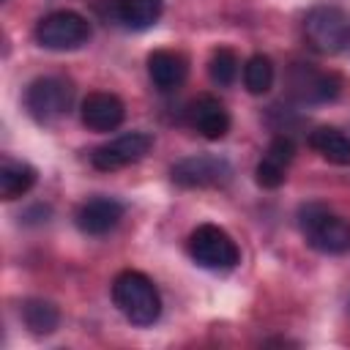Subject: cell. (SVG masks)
Segmentation results:
<instances>
[{"mask_svg":"<svg viewBox=\"0 0 350 350\" xmlns=\"http://www.w3.org/2000/svg\"><path fill=\"white\" fill-rule=\"evenodd\" d=\"M112 301L134 325H153L161 314V295L153 279L142 271H120L112 279Z\"/></svg>","mask_w":350,"mask_h":350,"instance_id":"1","label":"cell"},{"mask_svg":"<svg viewBox=\"0 0 350 350\" xmlns=\"http://www.w3.org/2000/svg\"><path fill=\"white\" fill-rule=\"evenodd\" d=\"M298 224L306 243L320 254H345L350 252V221L328 208L312 202L298 211Z\"/></svg>","mask_w":350,"mask_h":350,"instance_id":"2","label":"cell"},{"mask_svg":"<svg viewBox=\"0 0 350 350\" xmlns=\"http://www.w3.org/2000/svg\"><path fill=\"white\" fill-rule=\"evenodd\" d=\"M304 38L317 55H336L350 44V14L334 3H320L304 16Z\"/></svg>","mask_w":350,"mask_h":350,"instance_id":"3","label":"cell"},{"mask_svg":"<svg viewBox=\"0 0 350 350\" xmlns=\"http://www.w3.org/2000/svg\"><path fill=\"white\" fill-rule=\"evenodd\" d=\"M74 101V88L68 79L46 74V77H36L27 88H25V109L27 115L41 123L49 126L55 120H60Z\"/></svg>","mask_w":350,"mask_h":350,"instance_id":"4","label":"cell"},{"mask_svg":"<svg viewBox=\"0 0 350 350\" xmlns=\"http://www.w3.org/2000/svg\"><path fill=\"white\" fill-rule=\"evenodd\" d=\"M186 249H189L191 260L200 268H208V271H232L238 265V260H241L238 243L219 224L194 227L189 241H186Z\"/></svg>","mask_w":350,"mask_h":350,"instance_id":"5","label":"cell"},{"mask_svg":"<svg viewBox=\"0 0 350 350\" xmlns=\"http://www.w3.org/2000/svg\"><path fill=\"white\" fill-rule=\"evenodd\" d=\"M33 36H36L38 46H44V49L71 52L90 41V22L71 8H60V11H49L46 16H41L36 22Z\"/></svg>","mask_w":350,"mask_h":350,"instance_id":"6","label":"cell"},{"mask_svg":"<svg viewBox=\"0 0 350 350\" xmlns=\"http://www.w3.org/2000/svg\"><path fill=\"white\" fill-rule=\"evenodd\" d=\"M287 96L298 104H325L339 98L345 90V79L334 71L314 68L312 63H293L284 74Z\"/></svg>","mask_w":350,"mask_h":350,"instance_id":"7","label":"cell"},{"mask_svg":"<svg viewBox=\"0 0 350 350\" xmlns=\"http://www.w3.org/2000/svg\"><path fill=\"white\" fill-rule=\"evenodd\" d=\"M170 178L180 189H219L227 186L232 178V164L221 156H186L172 164Z\"/></svg>","mask_w":350,"mask_h":350,"instance_id":"8","label":"cell"},{"mask_svg":"<svg viewBox=\"0 0 350 350\" xmlns=\"http://www.w3.org/2000/svg\"><path fill=\"white\" fill-rule=\"evenodd\" d=\"M150 148H153V137L150 134H145V131H129V134H120V137L98 145L90 153V164L96 170H101V172H112V170L137 164L139 159L148 156Z\"/></svg>","mask_w":350,"mask_h":350,"instance_id":"9","label":"cell"},{"mask_svg":"<svg viewBox=\"0 0 350 350\" xmlns=\"http://www.w3.org/2000/svg\"><path fill=\"white\" fill-rule=\"evenodd\" d=\"M123 213H126L123 202H118L112 197H93L77 208L74 221L85 235H107L109 230H115L120 224Z\"/></svg>","mask_w":350,"mask_h":350,"instance_id":"10","label":"cell"},{"mask_svg":"<svg viewBox=\"0 0 350 350\" xmlns=\"http://www.w3.org/2000/svg\"><path fill=\"white\" fill-rule=\"evenodd\" d=\"M79 118L90 131H115L123 118H126V107L115 93H88L82 107H79Z\"/></svg>","mask_w":350,"mask_h":350,"instance_id":"11","label":"cell"},{"mask_svg":"<svg viewBox=\"0 0 350 350\" xmlns=\"http://www.w3.org/2000/svg\"><path fill=\"white\" fill-rule=\"evenodd\" d=\"M148 77L161 93L178 90L189 77V60L175 49H153L148 55Z\"/></svg>","mask_w":350,"mask_h":350,"instance_id":"12","label":"cell"},{"mask_svg":"<svg viewBox=\"0 0 350 350\" xmlns=\"http://www.w3.org/2000/svg\"><path fill=\"white\" fill-rule=\"evenodd\" d=\"M191 126L205 137V139H221L230 131V112L216 96H200L189 107Z\"/></svg>","mask_w":350,"mask_h":350,"instance_id":"13","label":"cell"},{"mask_svg":"<svg viewBox=\"0 0 350 350\" xmlns=\"http://www.w3.org/2000/svg\"><path fill=\"white\" fill-rule=\"evenodd\" d=\"M309 145L328 164L350 167V137L342 134L339 129H334V126H317L314 131H309Z\"/></svg>","mask_w":350,"mask_h":350,"instance_id":"14","label":"cell"},{"mask_svg":"<svg viewBox=\"0 0 350 350\" xmlns=\"http://www.w3.org/2000/svg\"><path fill=\"white\" fill-rule=\"evenodd\" d=\"M164 0H112L115 19L129 30H148L159 22Z\"/></svg>","mask_w":350,"mask_h":350,"instance_id":"15","label":"cell"},{"mask_svg":"<svg viewBox=\"0 0 350 350\" xmlns=\"http://www.w3.org/2000/svg\"><path fill=\"white\" fill-rule=\"evenodd\" d=\"M38 180V172L27 161L16 159H3L0 161V197L3 200H16L25 197Z\"/></svg>","mask_w":350,"mask_h":350,"instance_id":"16","label":"cell"},{"mask_svg":"<svg viewBox=\"0 0 350 350\" xmlns=\"http://www.w3.org/2000/svg\"><path fill=\"white\" fill-rule=\"evenodd\" d=\"M22 323L33 336H49L60 325V309L44 298H27L22 304Z\"/></svg>","mask_w":350,"mask_h":350,"instance_id":"17","label":"cell"},{"mask_svg":"<svg viewBox=\"0 0 350 350\" xmlns=\"http://www.w3.org/2000/svg\"><path fill=\"white\" fill-rule=\"evenodd\" d=\"M276 71H273V60L268 55H252L243 63V88L252 96H262L273 88Z\"/></svg>","mask_w":350,"mask_h":350,"instance_id":"18","label":"cell"},{"mask_svg":"<svg viewBox=\"0 0 350 350\" xmlns=\"http://www.w3.org/2000/svg\"><path fill=\"white\" fill-rule=\"evenodd\" d=\"M238 71H241V60H238V55H235L230 46H219V49L211 52L208 77H211L213 85L230 88V85L238 79Z\"/></svg>","mask_w":350,"mask_h":350,"instance_id":"19","label":"cell"},{"mask_svg":"<svg viewBox=\"0 0 350 350\" xmlns=\"http://www.w3.org/2000/svg\"><path fill=\"white\" fill-rule=\"evenodd\" d=\"M284 170H287V164H282V161H276L271 156H262V161L254 170V180L262 189H279L284 183V178H287Z\"/></svg>","mask_w":350,"mask_h":350,"instance_id":"20","label":"cell"},{"mask_svg":"<svg viewBox=\"0 0 350 350\" xmlns=\"http://www.w3.org/2000/svg\"><path fill=\"white\" fill-rule=\"evenodd\" d=\"M265 156H271V159H276V161H282V164H290L293 156H295V142L290 139V134H276V137L271 139Z\"/></svg>","mask_w":350,"mask_h":350,"instance_id":"21","label":"cell"},{"mask_svg":"<svg viewBox=\"0 0 350 350\" xmlns=\"http://www.w3.org/2000/svg\"><path fill=\"white\" fill-rule=\"evenodd\" d=\"M347 309H350V304H347Z\"/></svg>","mask_w":350,"mask_h":350,"instance_id":"22","label":"cell"}]
</instances>
